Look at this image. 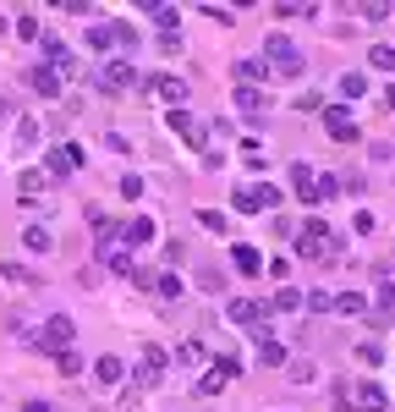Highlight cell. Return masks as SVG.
<instances>
[{"mask_svg": "<svg viewBox=\"0 0 395 412\" xmlns=\"http://www.w3.org/2000/svg\"><path fill=\"white\" fill-rule=\"evenodd\" d=\"M226 319H230L236 330H247L258 347L269 341V325H264V319H269V303H252V297H230V303H226Z\"/></svg>", "mask_w": 395, "mask_h": 412, "instance_id": "6da1fadb", "label": "cell"}, {"mask_svg": "<svg viewBox=\"0 0 395 412\" xmlns=\"http://www.w3.org/2000/svg\"><path fill=\"white\" fill-rule=\"evenodd\" d=\"M264 55H269L264 66H274L280 77H302V72H308V61H302V50H296V44L286 39V33H269V39H264Z\"/></svg>", "mask_w": 395, "mask_h": 412, "instance_id": "7a4b0ae2", "label": "cell"}, {"mask_svg": "<svg viewBox=\"0 0 395 412\" xmlns=\"http://www.w3.org/2000/svg\"><path fill=\"white\" fill-rule=\"evenodd\" d=\"M280 187L274 182H252V187H242V193H230V209L236 215H258V209H280Z\"/></svg>", "mask_w": 395, "mask_h": 412, "instance_id": "3957f363", "label": "cell"}, {"mask_svg": "<svg viewBox=\"0 0 395 412\" xmlns=\"http://www.w3.org/2000/svg\"><path fill=\"white\" fill-rule=\"evenodd\" d=\"M330 237H335V231L324 226V220H318V215H313L308 226L296 231V253H302V259H330V247H335Z\"/></svg>", "mask_w": 395, "mask_h": 412, "instance_id": "277c9868", "label": "cell"}, {"mask_svg": "<svg viewBox=\"0 0 395 412\" xmlns=\"http://www.w3.org/2000/svg\"><path fill=\"white\" fill-rule=\"evenodd\" d=\"M33 341H39L44 352H55V357H61V352H72V341H77V325H72L66 313H55V319H44V330L33 335Z\"/></svg>", "mask_w": 395, "mask_h": 412, "instance_id": "5b68a950", "label": "cell"}, {"mask_svg": "<svg viewBox=\"0 0 395 412\" xmlns=\"http://www.w3.org/2000/svg\"><path fill=\"white\" fill-rule=\"evenodd\" d=\"M72 170H83V148H77V143L50 148V160H44V176H50V182H66Z\"/></svg>", "mask_w": 395, "mask_h": 412, "instance_id": "8992f818", "label": "cell"}, {"mask_svg": "<svg viewBox=\"0 0 395 412\" xmlns=\"http://www.w3.org/2000/svg\"><path fill=\"white\" fill-rule=\"evenodd\" d=\"M148 88H154V99H165L170 110H182V104H187V82H182V77H170V72H160V77L148 82Z\"/></svg>", "mask_w": 395, "mask_h": 412, "instance_id": "52a82bcc", "label": "cell"}, {"mask_svg": "<svg viewBox=\"0 0 395 412\" xmlns=\"http://www.w3.org/2000/svg\"><path fill=\"white\" fill-rule=\"evenodd\" d=\"M324 126H330V138H335V143H357V138H362V132H357V121L346 116V104L324 110Z\"/></svg>", "mask_w": 395, "mask_h": 412, "instance_id": "ba28073f", "label": "cell"}, {"mask_svg": "<svg viewBox=\"0 0 395 412\" xmlns=\"http://www.w3.org/2000/svg\"><path fill=\"white\" fill-rule=\"evenodd\" d=\"M99 259H104V269H110V275H138V264H132V253H126V247H116L110 237L99 242Z\"/></svg>", "mask_w": 395, "mask_h": 412, "instance_id": "9c48e42d", "label": "cell"}, {"mask_svg": "<svg viewBox=\"0 0 395 412\" xmlns=\"http://www.w3.org/2000/svg\"><path fill=\"white\" fill-rule=\"evenodd\" d=\"M28 88H33L39 99H61V77H55V66H33V72H28Z\"/></svg>", "mask_w": 395, "mask_h": 412, "instance_id": "30bf717a", "label": "cell"}, {"mask_svg": "<svg viewBox=\"0 0 395 412\" xmlns=\"http://www.w3.org/2000/svg\"><path fill=\"white\" fill-rule=\"evenodd\" d=\"M138 281H143L160 303H176V297H182V275H170V269H165V275H138Z\"/></svg>", "mask_w": 395, "mask_h": 412, "instance_id": "8fae6325", "label": "cell"}, {"mask_svg": "<svg viewBox=\"0 0 395 412\" xmlns=\"http://www.w3.org/2000/svg\"><path fill=\"white\" fill-rule=\"evenodd\" d=\"M116 237H121L126 247H143V242H154V237H160V226H154L148 215H138V220H132L126 231H116Z\"/></svg>", "mask_w": 395, "mask_h": 412, "instance_id": "7c38bea8", "label": "cell"}, {"mask_svg": "<svg viewBox=\"0 0 395 412\" xmlns=\"http://www.w3.org/2000/svg\"><path fill=\"white\" fill-rule=\"evenodd\" d=\"M99 82L110 88V94H116V88H132V61H104Z\"/></svg>", "mask_w": 395, "mask_h": 412, "instance_id": "4fadbf2b", "label": "cell"}, {"mask_svg": "<svg viewBox=\"0 0 395 412\" xmlns=\"http://www.w3.org/2000/svg\"><path fill=\"white\" fill-rule=\"evenodd\" d=\"M230 264L242 269V275H258V269H264V253L247 247V242H236V247H230Z\"/></svg>", "mask_w": 395, "mask_h": 412, "instance_id": "5bb4252c", "label": "cell"}, {"mask_svg": "<svg viewBox=\"0 0 395 412\" xmlns=\"http://www.w3.org/2000/svg\"><path fill=\"white\" fill-rule=\"evenodd\" d=\"M94 379H99V385H121V379H126V363L110 352V357H99V363H94Z\"/></svg>", "mask_w": 395, "mask_h": 412, "instance_id": "9a60e30c", "label": "cell"}, {"mask_svg": "<svg viewBox=\"0 0 395 412\" xmlns=\"http://www.w3.org/2000/svg\"><path fill=\"white\" fill-rule=\"evenodd\" d=\"M44 182H50V176H44L39 165H33V170H22V176H17V193H22V204H28V198H39V193H44Z\"/></svg>", "mask_w": 395, "mask_h": 412, "instance_id": "2e32d148", "label": "cell"}, {"mask_svg": "<svg viewBox=\"0 0 395 412\" xmlns=\"http://www.w3.org/2000/svg\"><path fill=\"white\" fill-rule=\"evenodd\" d=\"M264 77H269V66H264V61H247V55L236 61V82H242V88H252V82H264Z\"/></svg>", "mask_w": 395, "mask_h": 412, "instance_id": "e0dca14e", "label": "cell"}, {"mask_svg": "<svg viewBox=\"0 0 395 412\" xmlns=\"http://www.w3.org/2000/svg\"><path fill=\"white\" fill-rule=\"evenodd\" d=\"M165 121H170V132H182V138H204V132H198V121H192V110H187V104H182V110H170Z\"/></svg>", "mask_w": 395, "mask_h": 412, "instance_id": "ac0fdd59", "label": "cell"}, {"mask_svg": "<svg viewBox=\"0 0 395 412\" xmlns=\"http://www.w3.org/2000/svg\"><path fill=\"white\" fill-rule=\"evenodd\" d=\"M296 308H302V291H291V286H280L269 297V313H296Z\"/></svg>", "mask_w": 395, "mask_h": 412, "instance_id": "d6986e66", "label": "cell"}, {"mask_svg": "<svg viewBox=\"0 0 395 412\" xmlns=\"http://www.w3.org/2000/svg\"><path fill=\"white\" fill-rule=\"evenodd\" d=\"M357 407H362V412H384V391H379L374 379H368V385H357Z\"/></svg>", "mask_w": 395, "mask_h": 412, "instance_id": "ffe728a7", "label": "cell"}, {"mask_svg": "<svg viewBox=\"0 0 395 412\" xmlns=\"http://www.w3.org/2000/svg\"><path fill=\"white\" fill-rule=\"evenodd\" d=\"M291 187H296L302 204H313V170H308V165H291Z\"/></svg>", "mask_w": 395, "mask_h": 412, "instance_id": "44dd1931", "label": "cell"}, {"mask_svg": "<svg viewBox=\"0 0 395 412\" xmlns=\"http://www.w3.org/2000/svg\"><path fill=\"white\" fill-rule=\"evenodd\" d=\"M22 242L33 247V253H50V247H55V237H50V226H28V231H22Z\"/></svg>", "mask_w": 395, "mask_h": 412, "instance_id": "7402d4cb", "label": "cell"}, {"mask_svg": "<svg viewBox=\"0 0 395 412\" xmlns=\"http://www.w3.org/2000/svg\"><path fill=\"white\" fill-rule=\"evenodd\" d=\"M335 313H368V297L362 291H340L335 297Z\"/></svg>", "mask_w": 395, "mask_h": 412, "instance_id": "603a6c76", "label": "cell"}, {"mask_svg": "<svg viewBox=\"0 0 395 412\" xmlns=\"http://www.w3.org/2000/svg\"><path fill=\"white\" fill-rule=\"evenodd\" d=\"M340 94H346V99H362V94H368V77H362V72H346V77H340Z\"/></svg>", "mask_w": 395, "mask_h": 412, "instance_id": "cb8c5ba5", "label": "cell"}, {"mask_svg": "<svg viewBox=\"0 0 395 412\" xmlns=\"http://www.w3.org/2000/svg\"><path fill=\"white\" fill-rule=\"evenodd\" d=\"M286 357H291V352L280 347V341H264V347H258V363H269V369H280Z\"/></svg>", "mask_w": 395, "mask_h": 412, "instance_id": "d4e9b609", "label": "cell"}, {"mask_svg": "<svg viewBox=\"0 0 395 412\" xmlns=\"http://www.w3.org/2000/svg\"><path fill=\"white\" fill-rule=\"evenodd\" d=\"M214 374H220V379H236V374H242V357H236V352H220V357H214Z\"/></svg>", "mask_w": 395, "mask_h": 412, "instance_id": "484cf974", "label": "cell"}, {"mask_svg": "<svg viewBox=\"0 0 395 412\" xmlns=\"http://www.w3.org/2000/svg\"><path fill=\"white\" fill-rule=\"evenodd\" d=\"M368 66H374V72H395V50L374 44V50H368Z\"/></svg>", "mask_w": 395, "mask_h": 412, "instance_id": "4316f807", "label": "cell"}, {"mask_svg": "<svg viewBox=\"0 0 395 412\" xmlns=\"http://www.w3.org/2000/svg\"><path fill=\"white\" fill-rule=\"evenodd\" d=\"M148 17H154V22H160V28L170 33V28L182 22V11H176V6H148Z\"/></svg>", "mask_w": 395, "mask_h": 412, "instance_id": "83f0119b", "label": "cell"}, {"mask_svg": "<svg viewBox=\"0 0 395 412\" xmlns=\"http://www.w3.org/2000/svg\"><path fill=\"white\" fill-rule=\"evenodd\" d=\"M236 104H242V110H269V99H264L258 88H236Z\"/></svg>", "mask_w": 395, "mask_h": 412, "instance_id": "f1b7e54d", "label": "cell"}, {"mask_svg": "<svg viewBox=\"0 0 395 412\" xmlns=\"http://www.w3.org/2000/svg\"><path fill=\"white\" fill-rule=\"evenodd\" d=\"M17 143H22V148L39 143V121H33V116H22V121H17Z\"/></svg>", "mask_w": 395, "mask_h": 412, "instance_id": "f546056e", "label": "cell"}, {"mask_svg": "<svg viewBox=\"0 0 395 412\" xmlns=\"http://www.w3.org/2000/svg\"><path fill=\"white\" fill-rule=\"evenodd\" d=\"M198 226L220 237V231H226V215H220V209H198Z\"/></svg>", "mask_w": 395, "mask_h": 412, "instance_id": "4dcf8cb0", "label": "cell"}, {"mask_svg": "<svg viewBox=\"0 0 395 412\" xmlns=\"http://www.w3.org/2000/svg\"><path fill=\"white\" fill-rule=\"evenodd\" d=\"M0 275H6V281H17V286H33V281H39L33 269H22V264H0Z\"/></svg>", "mask_w": 395, "mask_h": 412, "instance_id": "1f68e13d", "label": "cell"}, {"mask_svg": "<svg viewBox=\"0 0 395 412\" xmlns=\"http://www.w3.org/2000/svg\"><path fill=\"white\" fill-rule=\"evenodd\" d=\"M55 369H61L66 379H72V374H83V357H77V347H72V352H61V357H55Z\"/></svg>", "mask_w": 395, "mask_h": 412, "instance_id": "d6a6232c", "label": "cell"}, {"mask_svg": "<svg viewBox=\"0 0 395 412\" xmlns=\"http://www.w3.org/2000/svg\"><path fill=\"white\" fill-rule=\"evenodd\" d=\"M357 357H362L368 369H379V363H384V347H379V341H362V347H357Z\"/></svg>", "mask_w": 395, "mask_h": 412, "instance_id": "836d02e7", "label": "cell"}, {"mask_svg": "<svg viewBox=\"0 0 395 412\" xmlns=\"http://www.w3.org/2000/svg\"><path fill=\"white\" fill-rule=\"evenodd\" d=\"M121 198L138 204V198H143V176H121Z\"/></svg>", "mask_w": 395, "mask_h": 412, "instance_id": "e575fe53", "label": "cell"}, {"mask_svg": "<svg viewBox=\"0 0 395 412\" xmlns=\"http://www.w3.org/2000/svg\"><path fill=\"white\" fill-rule=\"evenodd\" d=\"M302 303H308L313 313H335V297H330V291H313V297H302Z\"/></svg>", "mask_w": 395, "mask_h": 412, "instance_id": "d590c367", "label": "cell"}, {"mask_svg": "<svg viewBox=\"0 0 395 412\" xmlns=\"http://www.w3.org/2000/svg\"><path fill=\"white\" fill-rule=\"evenodd\" d=\"M176 357H182V363H204V341H182Z\"/></svg>", "mask_w": 395, "mask_h": 412, "instance_id": "8d00e7d4", "label": "cell"}, {"mask_svg": "<svg viewBox=\"0 0 395 412\" xmlns=\"http://www.w3.org/2000/svg\"><path fill=\"white\" fill-rule=\"evenodd\" d=\"M110 44H116V39H110L104 22H99V28H88V50H110Z\"/></svg>", "mask_w": 395, "mask_h": 412, "instance_id": "74e56055", "label": "cell"}, {"mask_svg": "<svg viewBox=\"0 0 395 412\" xmlns=\"http://www.w3.org/2000/svg\"><path fill=\"white\" fill-rule=\"evenodd\" d=\"M242 160H247V165H264V143H258V138H247V143H242Z\"/></svg>", "mask_w": 395, "mask_h": 412, "instance_id": "f35d334b", "label": "cell"}, {"mask_svg": "<svg viewBox=\"0 0 395 412\" xmlns=\"http://www.w3.org/2000/svg\"><path fill=\"white\" fill-rule=\"evenodd\" d=\"M220 385H226L220 374H204V379H198V396H220Z\"/></svg>", "mask_w": 395, "mask_h": 412, "instance_id": "ab89813d", "label": "cell"}, {"mask_svg": "<svg viewBox=\"0 0 395 412\" xmlns=\"http://www.w3.org/2000/svg\"><path fill=\"white\" fill-rule=\"evenodd\" d=\"M330 412H362V407H357V401H352V396H346V391H335V401H330Z\"/></svg>", "mask_w": 395, "mask_h": 412, "instance_id": "60d3db41", "label": "cell"}, {"mask_svg": "<svg viewBox=\"0 0 395 412\" xmlns=\"http://www.w3.org/2000/svg\"><path fill=\"white\" fill-rule=\"evenodd\" d=\"M362 17H368V22H384V17H390V6H384V0L374 6V0H368V6H362Z\"/></svg>", "mask_w": 395, "mask_h": 412, "instance_id": "b9f144b4", "label": "cell"}, {"mask_svg": "<svg viewBox=\"0 0 395 412\" xmlns=\"http://www.w3.org/2000/svg\"><path fill=\"white\" fill-rule=\"evenodd\" d=\"M379 303H384V308H395V281H384V286H379Z\"/></svg>", "mask_w": 395, "mask_h": 412, "instance_id": "7bdbcfd3", "label": "cell"}, {"mask_svg": "<svg viewBox=\"0 0 395 412\" xmlns=\"http://www.w3.org/2000/svg\"><path fill=\"white\" fill-rule=\"evenodd\" d=\"M22 412H55V407H50V401H28Z\"/></svg>", "mask_w": 395, "mask_h": 412, "instance_id": "ee69618b", "label": "cell"}, {"mask_svg": "<svg viewBox=\"0 0 395 412\" xmlns=\"http://www.w3.org/2000/svg\"><path fill=\"white\" fill-rule=\"evenodd\" d=\"M384 110H395V88H384Z\"/></svg>", "mask_w": 395, "mask_h": 412, "instance_id": "f6af8a7d", "label": "cell"}, {"mask_svg": "<svg viewBox=\"0 0 395 412\" xmlns=\"http://www.w3.org/2000/svg\"><path fill=\"white\" fill-rule=\"evenodd\" d=\"M6 116H11V104H6V99H0V121H6Z\"/></svg>", "mask_w": 395, "mask_h": 412, "instance_id": "bcb514c9", "label": "cell"}]
</instances>
